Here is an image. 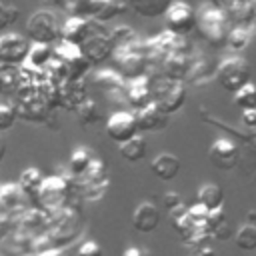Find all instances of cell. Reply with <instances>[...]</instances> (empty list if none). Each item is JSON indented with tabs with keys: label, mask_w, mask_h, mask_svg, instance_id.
Masks as SVG:
<instances>
[{
	"label": "cell",
	"mask_w": 256,
	"mask_h": 256,
	"mask_svg": "<svg viewBox=\"0 0 256 256\" xmlns=\"http://www.w3.org/2000/svg\"><path fill=\"white\" fill-rule=\"evenodd\" d=\"M126 10H128V4L124 0H90L88 18L98 24H104L114 16L124 14Z\"/></svg>",
	"instance_id": "ac0fdd59"
},
{
	"label": "cell",
	"mask_w": 256,
	"mask_h": 256,
	"mask_svg": "<svg viewBox=\"0 0 256 256\" xmlns=\"http://www.w3.org/2000/svg\"><path fill=\"white\" fill-rule=\"evenodd\" d=\"M150 78V102H154L164 114L178 112L186 102V86L182 80L166 78L162 74H148Z\"/></svg>",
	"instance_id": "6da1fadb"
},
{
	"label": "cell",
	"mask_w": 256,
	"mask_h": 256,
	"mask_svg": "<svg viewBox=\"0 0 256 256\" xmlns=\"http://www.w3.org/2000/svg\"><path fill=\"white\" fill-rule=\"evenodd\" d=\"M0 94H2V72H0Z\"/></svg>",
	"instance_id": "f6af8a7d"
},
{
	"label": "cell",
	"mask_w": 256,
	"mask_h": 256,
	"mask_svg": "<svg viewBox=\"0 0 256 256\" xmlns=\"http://www.w3.org/2000/svg\"><path fill=\"white\" fill-rule=\"evenodd\" d=\"M78 256H104V250L98 242L94 240H86L80 248H78Z\"/></svg>",
	"instance_id": "d590c367"
},
{
	"label": "cell",
	"mask_w": 256,
	"mask_h": 256,
	"mask_svg": "<svg viewBox=\"0 0 256 256\" xmlns=\"http://www.w3.org/2000/svg\"><path fill=\"white\" fill-rule=\"evenodd\" d=\"M26 40L36 44H54L60 40V20L52 10H36L26 22Z\"/></svg>",
	"instance_id": "277c9868"
},
{
	"label": "cell",
	"mask_w": 256,
	"mask_h": 256,
	"mask_svg": "<svg viewBox=\"0 0 256 256\" xmlns=\"http://www.w3.org/2000/svg\"><path fill=\"white\" fill-rule=\"evenodd\" d=\"M242 122L248 128H256V108L252 110H242Z\"/></svg>",
	"instance_id": "74e56055"
},
{
	"label": "cell",
	"mask_w": 256,
	"mask_h": 256,
	"mask_svg": "<svg viewBox=\"0 0 256 256\" xmlns=\"http://www.w3.org/2000/svg\"><path fill=\"white\" fill-rule=\"evenodd\" d=\"M68 192H70L68 180H64L62 176H48V178L42 180L34 200L44 210H56V208L64 206V202L68 198Z\"/></svg>",
	"instance_id": "ba28073f"
},
{
	"label": "cell",
	"mask_w": 256,
	"mask_h": 256,
	"mask_svg": "<svg viewBox=\"0 0 256 256\" xmlns=\"http://www.w3.org/2000/svg\"><path fill=\"white\" fill-rule=\"evenodd\" d=\"M106 134H108V138H112L118 144H124L126 140H130L136 134H140L138 126H136L134 112L132 110H118V112H114L106 120Z\"/></svg>",
	"instance_id": "8fae6325"
},
{
	"label": "cell",
	"mask_w": 256,
	"mask_h": 256,
	"mask_svg": "<svg viewBox=\"0 0 256 256\" xmlns=\"http://www.w3.org/2000/svg\"><path fill=\"white\" fill-rule=\"evenodd\" d=\"M78 48H80L82 56L88 60L90 66L92 64H102L112 54V40H110L108 30H104L102 24L92 20L90 32H88V36L84 38V42Z\"/></svg>",
	"instance_id": "8992f818"
},
{
	"label": "cell",
	"mask_w": 256,
	"mask_h": 256,
	"mask_svg": "<svg viewBox=\"0 0 256 256\" xmlns=\"http://www.w3.org/2000/svg\"><path fill=\"white\" fill-rule=\"evenodd\" d=\"M150 170L152 174L162 180V182H170L178 176L180 172V158L170 154V152H160L158 156H154V160L150 162Z\"/></svg>",
	"instance_id": "ffe728a7"
},
{
	"label": "cell",
	"mask_w": 256,
	"mask_h": 256,
	"mask_svg": "<svg viewBox=\"0 0 256 256\" xmlns=\"http://www.w3.org/2000/svg\"><path fill=\"white\" fill-rule=\"evenodd\" d=\"M30 42L26 36L16 34V32H6L0 36V66L6 68H16L22 66L26 56H28Z\"/></svg>",
	"instance_id": "30bf717a"
},
{
	"label": "cell",
	"mask_w": 256,
	"mask_h": 256,
	"mask_svg": "<svg viewBox=\"0 0 256 256\" xmlns=\"http://www.w3.org/2000/svg\"><path fill=\"white\" fill-rule=\"evenodd\" d=\"M142 256H152V252H150V250H144V254H142Z\"/></svg>",
	"instance_id": "ee69618b"
},
{
	"label": "cell",
	"mask_w": 256,
	"mask_h": 256,
	"mask_svg": "<svg viewBox=\"0 0 256 256\" xmlns=\"http://www.w3.org/2000/svg\"><path fill=\"white\" fill-rule=\"evenodd\" d=\"M250 38H252V34L248 30V26H232L226 34L224 44L234 52H242L250 44Z\"/></svg>",
	"instance_id": "4316f807"
},
{
	"label": "cell",
	"mask_w": 256,
	"mask_h": 256,
	"mask_svg": "<svg viewBox=\"0 0 256 256\" xmlns=\"http://www.w3.org/2000/svg\"><path fill=\"white\" fill-rule=\"evenodd\" d=\"M42 180H44V176H42V172L38 170V168H34V166H30V168H26V170H22L20 172V178H18V188L22 190V194H26V196H36V192H38V188H40V184H42Z\"/></svg>",
	"instance_id": "484cf974"
},
{
	"label": "cell",
	"mask_w": 256,
	"mask_h": 256,
	"mask_svg": "<svg viewBox=\"0 0 256 256\" xmlns=\"http://www.w3.org/2000/svg\"><path fill=\"white\" fill-rule=\"evenodd\" d=\"M196 204L204 206L208 212L210 210H216V208H222V204H224V192H222V188L218 184H212V182L202 184L198 188V192H196Z\"/></svg>",
	"instance_id": "7402d4cb"
},
{
	"label": "cell",
	"mask_w": 256,
	"mask_h": 256,
	"mask_svg": "<svg viewBox=\"0 0 256 256\" xmlns=\"http://www.w3.org/2000/svg\"><path fill=\"white\" fill-rule=\"evenodd\" d=\"M208 158H210L214 168H218V170H232L238 164V146L232 140H228V138H218L210 146Z\"/></svg>",
	"instance_id": "4fadbf2b"
},
{
	"label": "cell",
	"mask_w": 256,
	"mask_h": 256,
	"mask_svg": "<svg viewBox=\"0 0 256 256\" xmlns=\"http://www.w3.org/2000/svg\"><path fill=\"white\" fill-rule=\"evenodd\" d=\"M86 100V84L84 78L80 80H62L56 84V106L66 110H76Z\"/></svg>",
	"instance_id": "7c38bea8"
},
{
	"label": "cell",
	"mask_w": 256,
	"mask_h": 256,
	"mask_svg": "<svg viewBox=\"0 0 256 256\" xmlns=\"http://www.w3.org/2000/svg\"><path fill=\"white\" fill-rule=\"evenodd\" d=\"M94 160V154L90 148L86 146H78L72 154H70V170L74 176H82L86 172V168L90 166V162Z\"/></svg>",
	"instance_id": "83f0119b"
},
{
	"label": "cell",
	"mask_w": 256,
	"mask_h": 256,
	"mask_svg": "<svg viewBox=\"0 0 256 256\" xmlns=\"http://www.w3.org/2000/svg\"><path fill=\"white\" fill-rule=\"evenodd\" d=\"M190 68V56L186 52V48H180L176 52H172L158 68V74L166 76V78H174V80H182L186 78Z\"/></svg>",
	"instance_id": "d6986e66"
},
{
	"label": "cell",
	"mask_w": 256,
	"mask_h": 256,
	"mask_svg": "<svg viewBox=\"0 0 256 256\" xmlns=\"http://www.w3.org/2000/svg\"><path fill=\"white\" fill-rule=\"evenodd\" d=\"M164 24H166V30L168 32L184 38L196 26V14H194V10H192L190 4H186L182 0H176L164 12Z\"/></svg>",
	"instance_id": "9c48e42d"
},
{
	"label": "cell",
	"mask_w": 256,
	"mask_h": 256,
	"mask_svg": "<svg viewBox=\"0 0 256 256\" xmlns=\"http://www.w3.org/2000/svg\"><path fill=\"white\" fill-rule=\"evenodd\" d=\"M216 78L224 90L234 94L238 88H242L246 82H250V64L246 62V58H242L238 54L228 56L218 62Z\"/></svg>",
	"instance_id": "5b68a950"
},
{
	"label": "cell",
	"mask_w": 256,
	"mask_h": 256,
	"mask_svg": "<svg viewBox=\"0 0 256 256\" xmlns=\"http://www.w3.org/2000/svg\"><path fill=\"white\" fill-rule=\"evenodd\" d=\"M110 34V40H112V46H120V44H128V42H134L138 40V34L134 32V28L122 24V26H116L114 30L108 32Z\"/></svg>",
	"instance_id": "1f68e13d"
},
{
	"label": "cell",
	"mask_w": 256,
	"mask_h": 256,
	"mask_svg": "<svg viewBox=\"0 0 256 256\" xmlns=\"http://www.w3.org/2000/svg\"><path fill=\"white\" fill-rule=\"evenodd\" d=\"M194 14H196V26H198L200 34L212 46L224 44L226 34H228V18H226L224 10L220 6H216L214 2H204Z\"/></svg>",
	"instance_id": "3957f363"
},
{
	"label": "cell",
	"mask_w": 256,
	"mask_h": 256,
	"mask_svg": "<svg viewBox=\"0 0 256 256\" xmlns=\"http://www.w3.org/2000/svg\"><path fill=\"white\" fill-rule=\"evenodd\" d=\"M198 256H214V250H212V248H208V246H204V248H200V250H198Z\"/></svg>",
	"instance_id": "b9f144b4"
},
{
	"label": "cell",
	"mask_w": 256,
	"mask_h": 256,
	"mask_svg": "<svg viewBox=\"0 0 256 256\" xmlns=\"http://www.w3.org/2000/svg\"><path fill=\"white\" fill-rule=\"evenodd\" d=\"M0 256H4V254H0Z\"/></svg>",
	"instance_id": "bcb514c9"
},
{
	"label": "cell",
	"mask_w": 256,
	"mask_h": 256,
	"mask_svg": "<svg viewBox=\"0 0 256 256\" xmlns=\"http://www.w3.org/2000/svg\"><path fill=\"white\" fill-rule=\"evenodd\" d=\"M134 118H136V126L138 132H160L168 126V114H164L154 102L146 104L140 110H134Z\"/></svg>",
	"instance_id": "5bb4252c"
},
{
	"label": "cell",
	"mask_w": 256,
	"mask_h": 256,
	"mask_svg": "<svg viewBox=\"0 0 256 256\" xmlns=\"http://www.w3.org/2000/svg\"><path fill=\"white\" fill-rule=\"evenodd\" d=\"M246 224H254L256 226V210H250L246 214Z\"/></svg>",
	"instance_id": "60d3db41"
},
{
	"label": "cell",
	"mask_w": 256,
	"mask_h": 256,
	"mask_svg": "<svg viewBox=\"0 0 256 256\" xmlns=\"http://www.w3.org/2000/svg\"><path fill=\"white\" fill-rule=\"evenodd\" d=\"M142 254H144V250L142 248H136V246H130V248H126L122 252V256H142Z\"/></svg>",
	"instance_id": "f35d334b"
},
{
	"label": "cell",
	"mask_w": 256,
	"mask_h": 256,
	"mask_svg": "<svg viewBox=\"0 0 256 256\" xmlns=\"http://www.w3.org/2000/svg\"><path fill=\"white\" fill-rule=\"evenodd\" d=\"M18 114H16V106L8 104V102H0V134L10 130L16 122Z\"/></svg>",
	"instance_id": "d6a6232c"
},
{
	"label": "cell",
	"mask_w": 256,
	"mask_h": 256,
	"mask_svg": "<svg viewBox=\"0 0 256 256\" xmlns=\"http://www.w3.org/2000/svg\"><path fill=\"white\" fill-rule=\"evenodd\" d=\"M52 58L64 66L68 80H80L90 70V64L82 56L80 48L76 44H70L64 40H58L56 46H52Z\"/></svg>",
	"instance_id": "52a82bcc"
},
{
	"label": "cell",
	"mask_w": 256,
	"mask_h": 256,
	"mask_svg": "<svg viewBox=\"0 0 256 256\" xmlns=\"http://www.w3.org/2000/svg\"><path fill=\"white\" fill-rule=\"evenodd\" d=\"M172 2L174 0H126L128 8H132L138 16H144V18L164 16V12Z\"/></svg>",
	"instance_id": "44dd1931"
},
{
	"label": "cell",
	"mask_w": 256,
	"mask_h": 256,
	"mask_svg": "<svg viewBox=\"0 0 256 256\" xmlns=\"http://www.w3.org/2000/svg\"><path fill=\"white\" fill-rule=\"evenodd\" d=\"M76 116H78V120L82 122V124H86V126H90V124H94V122H98L100 120V112H98V106L92 102V100H84L76 110Z\"/></svg>",
	"instance_id": "4dcf8cb0"
},
{
	"label": "cell",
	"mask_w": 256,
	"mask_h": 256,
	"mask_svg": "<svg viewBox=\"0 0 256 256\" xmlns=\"http://www.w3.org/2000/svg\"><path fill=\"white\" fill-rule=\"evenodd\" d=\"M250 146H252V152H254V154H256V138H254V140H252V144H250Z\"/></svg>",
	"instance_id": "7bdbcfd3"
},
{
	"label": "cell",
	"mask_w": 256,
	"mask_h": 256,
	"mask_svg": "<svg viewBox=\"0 0 256 256\" xmlns=\"http://www.w3.org/2000/svg\"><path fill=\"white\" fill-rule=\"evenodd\" d=\"M6 152H8V146H6V140H4L2 134H0V162L6 158Z\"/></svg>",
	"instance_id": "ab89813d"
},
{
	"label": "cell",
	"mask_w": 256,
	"mask_h": 256,
	"mask_svg": "<svg viewBox=\"0 0 256 256\" xmlns=\"http://www.w3.org/2000/svg\"><path fill=\"white\" fill-rule=\"evenodd\" d=\"M132 226L134 230L148 234L160 226V210L152 202H140L132 212Z\"/></svg>",
	"instance_id": "2e32d148"
},
{
	"label": "cell",
	"mask_w": 256,
	"mask_h": 256,
	"mask_svg": "<svg viewBox=\"0 0 256 256\" xmlns=\"http://www.w3.org/2000/svg\"><path fill=\"white\" fill-rule=\"evenodd\" d=\"M234 104L242 110L256 108V86L252 82H246L242 88H238L234 92Z\"/></svg>",
	"instance_id": "f546056e"
},
{
	"label": "cell",
	"mask_w": 256,
	"mask_h": 256,
	"mask_svg": "<svg viewBox=\"0 0 256 256\" xmlns=\"http://www.w3.org/2000/svg\"><path fill=\"white\" fill-rule=\"evenodd\" d=\"M118 152H120V156L126 160V162H140V160H144V156H146V152H148V146H146V140H144V136H140V134H136L134 138H130V140H126L124 144H120L118 146Z\"/></svg>",
	"instance_id": "cb8c5ba5"
},
{
	"label": "cell",
	"mask_w": 256,
	"mask_h": 256,
	"mask_svg": "<svg viewBox=\"0 0 256 256\" xmlns=\"http://www.w3.org/2000/svg\"><path fill=\"white\" fill-rule=\"evenodd\" d=\"M94 84L96 86H100V88H104V90H108V92H120V94H124V84H126V80L116 72V70H110V68H104V70H98L96 74H94Z\"/></svg>",
	"instance_id": "d4e9b609"
},
{
	"label": "cell",
	"mask_w": 256,
	"mask_h": 256,
	"mask_svg": "<svg viewBox=\"0 0 256 256\" xmlns=\"http://www.w3.org/2000/svg\"><path fill=\"white\" fill-rule=\"evenodd\" d=\"M52 60V46L50 44H36L32 42L28 48V56L22 66L32 68V70H44L48 62Z\"/></svg>",
	"instance_id": "603a6c76"
},
{
	"label": "cell",
	"mask_w": 256,
	"mask_h": 256,
	"mask_svg": "<svg viewBox=\"0 0 256 256\" xmlns=\"http://www.w3.org/2000/svg\"><path fill=\"white\" fill-rule=\"evenodd\" d=\"M210 236L216 240H228L230 236H234V230H232V224L228 222V218L224 222H220L214 230H210Z\"/></svg>",
	"instance_id": "e575fe53"
},
{
	"label": "cell",
	"mask_w": 256,
	"mask_h": 256,
	"mask_svg": "<svg viewBox=\"0 0 256 256\" xmlns=\"http://www.w3.org/2000/svg\"><path fill=\"white\" fill-rule=\"evenodd\" d=\"M112 62H114V70L124 78V80H132L138 76H144L148 72V62H146V54H144V44L142 40H134L128 44H120V46H112V54H110Z\"/></svg>",
	"instance_id": "7a4b0ae2"
},
{
	"label": "cell",
	"mask_w": 256,
	"mask_h": 256,
	"mask_svg": "<svg viewBox=\"0 0 256 256\" xmlns=\"http://www.w3.org/2000/svg\"><path fill=\"white\" fill-rule=\"evenodd\" d=\"M162 204H164V208H168V212H170V210H176V208L182 206V196H180L178 192L170 190V192H166V194L162 196Z\"/></svg>",
	"instance_id": "8d00e7d4"
},
{
	"label": "cell",
	"mask_w": 256,
	"mask_h": 256,
	"mask_svg": "<svg viewBox=\"0 0 256 256\" xmlns=\"http://www.w3.org/2000/svg\"><path fill=\"white\" fill-rule=\"evenodd\" d=\"M90 26H92V20H90V18L68 16V18L60 24V40L80 46V44L84 42V38L88 36Z\"/></svg>",
	"instance_id": "e0dca14e"
},
{
	"label": "cell",
	"mask_w": 256,
	"mask_h": 256,
	"mask_svg": "<svg viewBox=\"0 0 256 256\" xmlns=\"http://www.w3.org/2000/svg\"><path fill=\"white\" fill-rule=\"evenodd\" d=\"M124 96H126V102L130 104L132 112L144 108L146 104H150V78H148V74L132 78V80H126Z\"/></svg>",
	"instance_id": "9a60e30c"
},
{
	"label": "cell",
	"mask_w": 256,
	"mask_h": 256,
	"mask_svg": "<svg viewBox=\"0 0 256 256\" xmlns=\"http://www.w3.org/2000/svg\"><path fill=\"white\" fill-rule=\"evenodd\" d=\"M18 16H20V10L16 6L0 2V32L6 30L10 24H14L18 20Z\"/></svg>",
	"instance_id": "836d02e7"
},
{
	"label": "cell",
	"mask_w": 256,
	"mask_h": 256,
	"mask_svg": "<svg viewBox=\"0 0 256 256\" xmlns=\"http://www.w3.org/2000/svg\"><path fill=\"white\" fill-rule=\"evenodd\" d=\"M234 240H236V246H238L240 250H246V252L256 250V226H254V224H244V226H240V228L234 232Z\"/></svg>",
	"instance_id": "f1b7e54d"
}]
</instances>
